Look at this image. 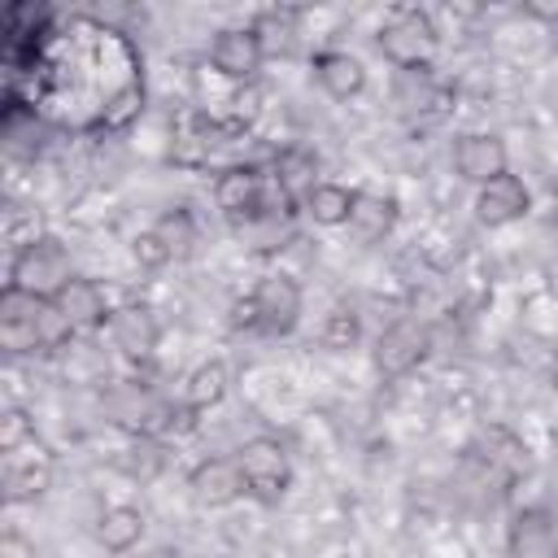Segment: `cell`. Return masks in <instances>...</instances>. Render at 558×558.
<instances>
[{"mask_svg":"<svg viewBox=\"0 0 558 558\" xmlns=\"http://www.w3.org/2000/svg\"><path fill=\"white\" fill-rule=\"evenodd\" d=\"M397 196H384V192H357L353 201V214H349V235L357 244H379L392 235L397 227Z\"/></svg>","mask_w":558,"mask_h":558,"instance_id":"obj_16","label":"cell"},{"mask_svg":"<svg viewBox=\"0 0 558 558\" xmlns=\"http://www.w3.org/2000/svg\"><path fill=\"white\" fill-rule=\"evenodd\" d=\"M109 340H113V349H118L126 362H148V357L157 353L161 323H157V314H153L148 305L126 301V305H118L113 318H109Z\"/></svg>","mask_w":558,"mask_h":558,"instance_id":"obj_9","label":"cell"},{"mask_svg":"<svg viewBox=\"0 0 558 558\" xmlns=\"http://www.w3.org/2000/svg\"><path fill=\"white\" fill-rule=\"evenodd\" d=\"M26 445H35V418L22 405H9L0 414V453H17Z\"/></svg>","mask_w":558,"mask_h":558,"instance_id":"obj_25","label":"cell"},{"mask_svg":"<svg viewBox=\"0 0 558 558\" xmlns=\"http://www.w3.org/2000/svg\"><path fill=\"white\" fill-rule=\"evenodd\" d=\"M314 78L331 100H353V96L366 92V65L353 52H340V48L314 52Z\"/></svg>","mask_w":558,"mask_h":558,"instance_id":"obj_15","label":"cell"},{"mask_svg":"<svg viewBox=\"0 0 558 558\" xmlns=\"http://www.w3.org/2000/svg\"><path fill=\"white\" fill-rule=\"evenodd\" d=\"M140 113H144V83H126V87H118V92L109 96V105H105V113H100V126H105V131H122V126H131Z\"/></svg>","mask_w":558,"mask_h":558,"instance_id":"obj_24","label":"cell"},{"mask_svg":"<svg viewBox=\"0 0 558 558\" xmlns=\"http://www.w3.org/2000/svg\"><path fill=\"white\" fill-rule=\"evenodd\" d=\"M262 61H266V48L253 26H222L209 44V65L231 83H253Z\"/></svg>","mask_w":558,"mask_h":558,"instance_id":"obj_8","label":"cell"},{"mask_svg":"<svg viewBox=\"0 0 558 558\" xmlns=\"http://www.w3.org/2000/svg\"><path fill=\"white\" fill-rule=\"evenodd\" d=\"M270 183L257 166H227L214 179V205L231 218V222H253L270 209Z\"/></svg>","mask_w":558,"mask_h":558,"instance_id":"obj_4","label":"cell"},{"mask_svg":"<svg viewBox=\"0 0 558 558\" xmlns=\"http://www.w3.org/2000/svg\"><path fill=\"white\" fill-rule=\"evenodd\" d=\"M52 475H57L52 453H48L39 440L26 445V449H17V453H4V497H9L13 506L44 497V493L52 488Z\"/></svg>","mask_w":558,"mask_h":558,"instance_id":"obj_10","label":"cell"},{"mask_svg":"<svg viewBox=\"0 0 558 558\" xmlns=\"http://www.w3.org/2000/svg\"><path fill=\"white\" fill-rule=\"evenodd\" d=\"M506 549L510 558H554L558 554V523L549 510L527 506L510 519L506 527Z\"/></svg>","mask_w":558,"mask_h":558,"instance_id":"obj_14","label":"cell"},{"mask_svg":"<svg viewBox=\"0 0 558 558\" xmlns=\"http://www.w3.org/2000/svg\"><path fill=\"white\" fill-rule=\"evenodd\" d=\"M357 340H362V318H357L353 310L336 305V310L327 314V323H323V344H327V349H353Z\"/></svg>","mask_w":558,"mask_h":558,"instance_id":"obj_26","label":"cell"},{"mask_svg":"<svg viewBox=\"0 0 558 558\" xmlns=\"http://www.w3.org/2000/svg\"><path fill=\"white\" fill-rule=\"evenodd\" d=\"M318 174V157L314 153H305V148H283L279 157H275V187H279V196H288V201H305L310 196V187H318L323 179H314Z\"/></svg>","mask_w":558,"mask_h":558,"instance_id":"obj_18","label":"cell"},{"mask_svg":"<svg viewBox=\"0 0 558 558\" xmlns=\"http://www.w3.org/2000/svg\"><path fill=\"white\" fill-rule=\"evenodd\" d=\"M379 52L397 65V70H432V57L440 48V31L432 22L427 9L418 4H401L384 17L379 35H375Z\"/></svg>","mask_w":558,"mask_h":558,"instance_id":"obj_1","label":"cell"},{"mask_svg":"<svg viewBox=\"0 0 558 558\" xmlns=\"http://www.w3.org/2000/svg\"><path fill=\"white\" fill-rule=\"evenodd\" d=\"M392 100L401 113H427L440 92L432 83V70H397V83H392Z\"/></svg>","mask_w":558,"mask_h":558,"instance_id":"obj_22","label":"cell"},{"mask_svg":"<svg viewBox=\"0 0 558 558\" xmlns=\"http://www.w3.org/2000/svg\"><path fill=\"white\" fill-rule=\"evenodd\" d=\"M52 310H57L74 331H96V327H105V323L113 318L105 288H100L96 279H87V275H74V279L52 296Z\"/></svg>","mask_w":558,"mask_h":558,"instance_id":"obj_13","label":"cell"},{"mask_svg":"<svg viewBox=\"0 0 558 558\" xmlns=\"http://www.w3.org/2000/svg\"><path fill=\"white\" fill-rule=\"evenodd\" d=\"M231 331H262V318H257V301H253V292L248 296H240L235 305H231Z\"/></svg>","mask_w":558,"mask_h":558,"instance_id":"obj_28","label":"cell"},{"mask_svg":"<svg viewBox=\"0 0 558 558\" xmlns=\"http://www.w3.org/2000/svg\"><path fill=\"white\" fill-rule=\"evenodd\" d=\"M153 231H157V240L170 248V257L179 262V257H187L192 253V244H196V218L179 205V209H166L157 222H153Z\"/></svg>","mask_w":558,"mask_h":558,"instance_id":"obj_23","label":"cell"},{"mask_svg":"<svg viewBox=\"0 0 558 558\" xmlns=\"http://www.w3.org/2000/svg\"><path fill=\"white\" fill-rule=\"evenodd\" d=\"M113 466L126 475V480H153L161 466H166V449H161V440L157 436H135L122 453H113Z\"/></svg>","mask_w":558,"mask_h":558,"instance_id":"obj_21","label":"cell"},{"mask_svg":"<svg viewBox=\"0 0 558 558\" xmlns=\"http://www.w3.org/2000/svg\"><path fill=\"white\" fill-rule=\"evenodd\" d=\"M131 257L144 266V270H161V266H170L174 257H170V248L157 240V231L148 227V231H140L135 240H131Z\"/></svg>","mask_w":558,"mask_h":558,"instance_id":"obj_27","label":"cell"},{"mask_svg":"<svg viewBox=\"0 0 558 558\" xmlns=\"http://www.w3.org/2000/svg\"><path fill=\"white\" fill-rule=\"evenodd\" d=\"M432 349V336L418 318H397L392 327L379 331L375 340V366L384 379H397V375H410Z\"/></svg>","mask_w":558,"mask_h":558,"instance_id":"obj_7","label":"cell"},{"mask_svg":"<svg viewBox=\"0 0 558 558\" xmlns=\"http://www.w3.org/2000/svg\"><path fill=\"white\" fill-rule=\"evenodd\" d=\"M554 388H558V362H554Z\"/></svg>","mask_w":558,"mask_h":558,"instance_id":"obj_29","label":"cell"},{"mask_svg":"<svg viewBox=\"0 0 558 558\" xmlns=\"http://www.w3.org/2000/svg\"><path fill=\"white\" fill-rule=\"evenodd\" d=\"M144 510L135 506H105L96 519V545L105 554H131L144 541Z\"/></svg>","mask_w":558,"mask_h":558,"instance_id":"obj_17","label":"cell"},{"mask_svg":"<svg viewBox=\"0 0 558 558\" xmlns=\"http://www.w3.org/2000/svg\"><path fill=\"white\" fill-rule=\"evenodd\" d=\"M235 462L248 480V497L262 501V506H279L292 488V462H288V449L283 440L275 436H248L240 449H235Z\"/></svg>","mask_w":558,"mask_h":558,"instance_id":"obj_3","label":"cell"},{"mask_svg":"<svg viewBox=\"0 0 558 558\" xmlns=\"http://www.w3.org/2000/svg\"><path fill=\"white\" fill-rule=\"evenodd\" d=\"M353 201H357V192H353V187L323 179L318 187H310V196L301 201V209H305V218H310V222H318V227H349Z\"/></svg>","mask_w":558,"mask_h":558,"instance_id":"obj_19","label":"cell"},{"mask_svg":"<svg viewBox=\"0 0 558 558\" xmlns=\"http://www.w3.org/2000/svg\"><path fill=\"white\" fill-rule=\"evenodd\" d=\"M253 301H257V318H262V331L270 336H288L296 323H301V283L283 270H266L257 283H253Z\"/></svg>","mask_w":558,"mask_h":558,"instance_id":"obj_6","label":"cell"},{"mask_svg":"<svg viewBox=\"0 0 558 558\" xmlns=\"http://www.w3.org/2000/svg\"><path fill=\"white\" fill-rule=\"evenodd\" d=\"M187 488H192V501H201V506H209V510L248 497V480H244L235 453H231V458H205V462H196V466L187 471Z\"/></svg>","mask_w":558,"mask_h":558,"instance_id":"obj_12","label":"cell"},{"mask_svg":"<svg viewBox=\"0 0 558 558\" xmlns=\"http://www.w3.org/2000/svg\"><path fill=\"white\" fill-rule=\"evenodd\" d=\"M532 214V192H527V183L519 179V174H497L493 183H484L480 192H475V222L480 227H510V222H519V218H527Z\"/></svg>","mask_w":558,"mask_h":558,"instance_id":"obj_11","label":"cell"},{"mask_svg":"<svg viewBox=\"0 0 558 558\" xmlns=\"http://www.w3.org/2000/svg\"><path fill=\"white\" fill-rule=\"evenodd\" d=\"M70 279H74V266H70V253L57 235L31 240L9 262V288L26 292V296H39V301H52Z\"/></svg>","mask_w":558,"mask_h":558,"instance_id":"obj_2","label":"cell"},{"mask_svg":"<svg viewBox=\"0 0 558 558\" xmlns=\"http://www.w3.org/2000/svg\"><path fill=\"white\" fill-rule=\"evenodd\" d=\"M506 170H510V153H506V140L497 131H462L453 140V174L458 179L484 187Z\"/></svg>","mask_w":558,"mask_h":558,"instance_id":"obj_5","label":"cell"},{"mask_svg":"<svg viewBox=\"0 0 558 558\" xmlns=\"http://www.w3.org/2000/svg\"><path fill=\"white\" fill-rule=\"evenodd\" d=\"M227 388H231V371H227V362L209 357V362H201V366L187 375V384H183V405L196 410V414H205V410L222 405Z\"/></svg>","mask_w":558,"mask_h":558,"instance_id":"obj_20","label":"cell"}]
</instances>
